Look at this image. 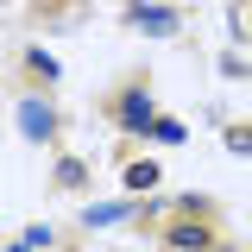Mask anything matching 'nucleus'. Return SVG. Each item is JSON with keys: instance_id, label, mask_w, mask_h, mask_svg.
<instances>
[{"instance_id": "5", "label": "nucleus", "mask_w": 252, "mask_h": 252, "mask_svg": "<svg viewBox=\"0 0 252 252\" xmlns=\"http://www.w3.org/2000/svg\"><path fill=\"white\" fill-rule=\"evenodd\" d=\"M145 132H152L158 145H183V132H189V126H183V120H170V114H158V120L145 126Z\"/></svg>"}, {"instance_id": "1", "label": "nucleus", "mask_w": 252, "mask_h": 252, "mask_svg": "<svg viewBox=\"0 0 252 252\" xmlns=\"http://www.w3.org/2000/svg\"><path fill=\"white\" fill-rule=\"evenodd\" d=\"M126 26L152 32V38H170V32L183 26V13L177 6H158V0H126Z\"/></svg>"}, {"instance_id": "9", "label": "nucleus", "mask_w": 252, "mask_h": 252, "mask_svg": "<svg viewBox=\"0 0 252 252\" xmlns=\"http://www.w3.org/2000/svg\"><path fill=\"white\" fill-rule=\"evenodd\" d=\"M220 139H227V152H252V126H227Z\"/></svg>"}, {"instance_id": "6", "label": "nucleus", "mask_w": 252, "mask_h": 252, "mask_svg": "<svg viewBox=\"0 0 252 252\" xmlns=\"http://www.w3.org/2000/svg\"><path fill=\"white\" fill-rule=\"evenodd\" d=\"M57 189H82L89 183V170H82V158H57V177H51Z\"/></svg>"}, {"instance_id": "10", "label": "nucleus", "mask_w": 252, "mask_h": 252, "mask_svg": "<svg viewBox=\"0 0 252 252\" xmlns=\"http://www.w3.org/2000/svg\"><path fill=\"white\" fill-rule=\"evenodd\" d=\"M6 252H32V246H26V240H19V246H6Z\"/></svg>"}, {"instance_id": "2", "label": "nucleus", "mask_w": 252, "mask_h": 252, "mask_svg": "<svg viewBox=\"0 0 252 252\" xmlns=\"http://www.w3.org/2000/svg\"><path fill=\"white\" fill-rule=\"evenodd\" d=\"M19 132H26L32 145H51V139H57V114H51V101L26 94V101H19Z\"/></svg>"}, {"instance_id": "3", "label": "nucleus", "mask_w": 252, "mask_h": 252, "mask_svg": "<svg viewBox=\"0 0 252 252\" xmlns=\"http://www.w3.org/2000/svg\"><path fill=\"white\" fill-rule=\"evenodd\" d=\"M164 246L170 252H215V227L208 220H170L164 227Z\"/></svg>"}, {"instance_id": "8", "label": "nucleus", "mask_w": 252, "mask_h": 252, "mask_svg": "<svg viewBox=\"0 0 252 252\" xmlns=\"http://www.w3.org/2000/svg\"><path fill=\"white\" fill-rule=\"evenodd\" d=\"M26 63L38 69V82H57V57H51V51H38V44H32V51H26Z\"/></svg>"}, {"instance_id": "7", "label": "nucleus", "mask_w": 252, "mask_h": 252, "mask_svg": "<svg viewBox=\"0 0 252 252\" xmlns=\"http://www.w3.org/2000/svg\"><path fill=\"white\" fill-rule=\"evenodd\" d=\"M126 189H158V164H152V158L126 164Z\"/></svg>"}, {"instance_id": "4", "label": "nucleus", "mask_w": 252, "mask_h": 252, "mask_svg": "<svg viewBox=\"0 0 252 252\" xmlns=\"http://www.w3.org/2000/svg\"><path fill=\"white\" fill-rule=\"evenodd\" d=\"M114 114H120L126 132H145V126L158 120V114H152V94H145V89H126L120 101H114Z\"/></svg>"}]
</instances>
